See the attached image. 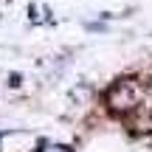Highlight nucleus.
Listing matches in <instances>:
<instances>
[{"label": "nucleus", "mask_w": 152, "mask_h": 152, "mask_svg": "<svg viewBox=\"0 0 152 152\" xmlns=\"http://www.w3.org/2000/svg\"><path fill=\"white\" fill-rule=\"evenodd\" d=\"M42 152H68L65 147H42Z\"/></svg>", "instance_id": "nucleus-1"}]
</instances>
